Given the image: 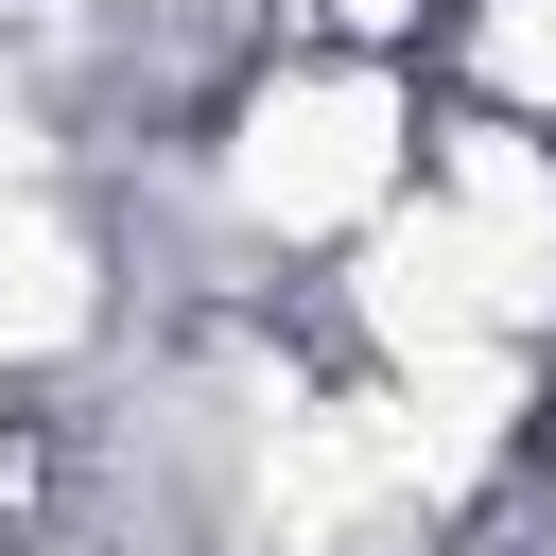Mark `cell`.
<instances>
[{
  "label": "cell",
  "mask_w": 556,
  "mask_h": 556,
  "mask_svg": "<svg viewBox=\"0 0 556 556\" xmlns=\"http://www.w3.org/2000/svg\"><path fill=\"white\" fill-rule=\"evenodd\" d=\"M417 70L400 52H330V35H295V52H261L208 122H191V191L226 208V243L278 278V261H348L400 191H417Z\"/></svg>",
  "instance_id": "cell-1"
},
{
  "label": "cell",
  "mask_w": 556,
  "mask_h": 556,
  "mask_svg": "<svg viewBox=\"0 0 556 556\" xmlns=\"http://www.w3.org/2000/svg\"><path fill=\"white\" fill-rule=\"evenodd\" d=\"M313 35H330V52H400V70H417V52L452 35V0H313Z\"/></svg>",
  "instance_id": "cell-2"
}]
</instances>
